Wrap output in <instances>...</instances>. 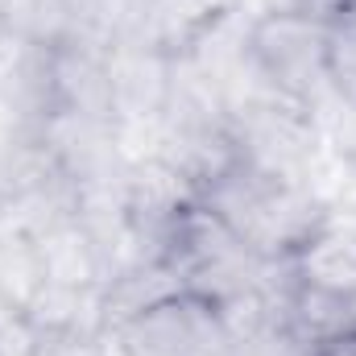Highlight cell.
<instances>
[{
	"mask_svg": "<svg viewBox=\"0 0 356 356\" xmlns=\"http://www.w3.org/2000/svg\"><path fill=\"white\" fill-rule=\"evenodd\" d=\"M327 38L332 29L290 13H266L245 38V63L282 104H311L315 91L327 88Z\"/></svg>",
	"mask_w": 356,
	"mask_h": 356,
	"instance_id": "1",
	"label": "cell"
}]
</instances>
